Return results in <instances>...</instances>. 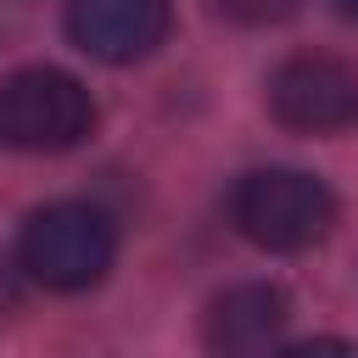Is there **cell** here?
Returning <instances> with one entry per match:
<instances>
[{"instance_id":"1","label":"cell","mask_w":358,"mask_h":358,"mask_svg":"<svg viewBox=\"0 0 358 358\" xmlns=\"http://www.w3.org/2000/svg\"><path fill=\"white\" fill-rule=\"evenodd\" d=\"M117 257V224L90 201H50L22 224L17 263L45 291H90Z\"/></svg>"},{"instance_id":"2","label":"cell","mask_w":358,"mask_h":358,"mask_svg":"<svg viewBox=\"0 0 358 358\" xmlns=\"http://www.w3.org/2000/svg\"><path fill=\"white\" fill-rule=\"evenodd\" d=\"M235 229L263 252H308L336 224V196L302 168H257L229 190Z\"/></svg>"},{"instance_id":"3","label":"cell","mask_w":358,"mask_h":358,"mask_svg":"<svg viewBox=\"0 0 358 358\" xmlns=\"http://www.w3.org/2000/svg\"><path fill=\"white\" fill-rule=\"evenodd\" d=\"M95 129L90 90L62 67H22L0 84V140L11 151H73Z\"/></svg>"},{"instance_id":"4","label":"cell","mask_w":358,"mask_h":358,"mask_svg":"<svg viewBox=\"0 0 358 358\" xmlns=\"http://www.w3.org/2000/svg\"><path fill=\"white\" fill-rule=\"evenodd\" d=\"M268 112L296 134H341L358 123V67L324 50L285 56L268 73Z\"/></svg>"},{"instance_id":"5","label":"cell","mask_w":358,"mask_h":358,"mask_svg":"<svg viewBox=\"0 0 358 358\" xmlns=\"http://www.w3.org/2000/svg\"><path fill=\"white\" fill-rule=\"evenodd\" d=\"M168 0H67V39L112 67L151 56L168 39Z\"/></svg>"},{"instance_id":"6","label":"cell","mask_w":358,"mask_h":358,"mask_svg":"<svg viewBox=\"0 0 358 358\" xmlns=\"http://www.w3.org/2000/svg\"><path fill=\"white\" fill-rule=\"evenodd\" d=\"M285 324H291V302L280 285L268 280L229 285L207 308V352L213 358H280Z\"/></svg>"},{"instance_id":"7","label":"cell","mask_w":358,"mask_h":358,"mask_svg":"<svg viewBox=\"0 0 358 358\" xmlns=\"http://www.w3.org/2000/svg\"><path fill=\"white\" fill-rule=\"evenodd\" d=\"M218 11L246 28H268V22H285L296 11V0H218Z\"/></svg>"},{"instance_id":"8","label":"cell","mask_w":358,"mask_h":358,"mask_svg":"<svg viewBox=\"0 0 358 358\" xmlns=\"http://www.w3.org/2000/svg\"><path fill=\"white\" fill-rule=\"evenodd\" d=\"M280 358H358V347L336 341V336H319V341H302V347H280Z\"/></svg>"},{"instance_id":"9","label":"cell","mask_w":358,"mask_h":358,"mask_svg":"<svg viewBox=\"0 0 358 358\" xmlns=\"http://www.w3.org/2000/svg\"><path fill=\"white\" fill-rule=\"evenodd\" d=\"M336 11H341L347 22H358V0H336Z\"/></svg>"}]
</instances>
